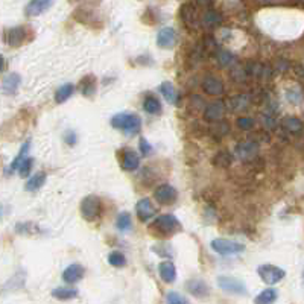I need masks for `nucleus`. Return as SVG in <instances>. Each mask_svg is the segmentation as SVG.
I'll list each match as a JSON object with an SVG mask.
<instances>
[{
	"instance_id": "1",
	"label": "nucleus",
	"mask_w": 304,
	"mask_h": 304,
	"mask_svg": "<svg viewBox=\"0 0 304 304\" xmlns=\"http://www.w3.org/2000/svg\"><path fill=\"white\" fill-rule=\"evenodd\" d=\"M111 126L116 130L123 131L126 136H136L140 133L142 128V119L134 113H120L113 116Z\"/></svg>"
},
{
	"instance_id": "2",
	"label": "nucleus",
	"mask_w": 304,
	"mask_h": 304,
	"mask_svg": "<svg viewBox=\"0 0 304 304\" xmlns=\"http://www.w3.org/2000/svg\"><path fill=\"white\" fill-rule=\"evenodd\" d=\"M151 228H152V231H155L157 234L170 236L181 230V224L172 213H164L154 219V222L151 224Z\"/></svg>"
},
{
	"instance_id": "3",
	"label": "nucleus",
	"mask_w": 304,
	"mask_h": 304,
	"mask_svg": "<svg viewBox=\"0 0 304 304\" xmlns=\"http://www.w3.org/2000/svg\"><path fill=\"white\" fill-rule=\"evenodd\" d=\"M81 215L87 222H94L102 215V202L94 195H88L81 202Z\"/></svg>"
},
{
	"instance_id": "4",
	"label": "nucleus",
	"mask_w": 304,
	"mask_h": 304,
	"mask_svg": "<svg viewBox=\"0 0 304 304\" xmlns=\"http://www.w3.org/2000/svg\"><path fill=\"white\" fill-rule=\"evenodd\" d=\"M210 246L215 252H218L221 256H234V254H240V252L245 251L243 243L230 240V239H222V237L213 239Z\"/></svg>"
},
{
	"instance_id": "5",
	"label": "nucleus",
	"mask_w": 304,
	"mask_h": 304,
	"mask_svg": "<svg viewBox=\"0 0 304 304\" xmlns=\"http://www.w3.org/2000/svg\"><path fill=\"white\" fill-rule=\"evenodd\" d=\"M218 286L227 292V294H233V295H246L248 289L242 280L231 275H219L218 277Z\"/></svg>"
},
{
	"instance_id": "6",
	"label": "nucleus",
	"mask_w": 304,
	"mask_h": 304,
	"mask_svg": "<svg viewBox=\"0 0 304 304\" xmlns=\"http://www.w3.org/2000/svg\"><path fill=\"white\" fill-rule=\"evenodd\" d=\"M257 274H259V277H260V280H262L263 283L269 285V286L277 285L278 282H282L283 278H285V275H286L285 269L278 268V266H275V265H269V263L260 265V266L257 268Z\"/></svg>"
},
{
	"instance_id": "7",
	"label": "nucleus",
	"mask_w": 304,
	"mask_h": 304,
	"mask_svg": "<svg viewBox=\"0 0 304 304\" xmlns=\"http://www.w3.org/2000/svg\"><path fill=\"white\" fill-rule=\"evenodd\" d=\"M154 198L161 206H172L176 198H178V193H176V189L172 187L170 184H160L154 192Z\"/></svg>"
},
{
	"instance_id": "8",
	"label": "nucleus",
	"mask_w": 304,
	"mask_h": 304,
	"mask_svg": "<svg viewBox=\"0 0 304 304\" xmlns=\"http://www.w3.org/2000/svg\"><path fill=\"white\" fill-rule=\"evenodd\" d=\"M180 15H181V20L186 24L187 29L195 31L199 26V17H198V12L192 3H184L180 9Z\"/></svg>"
},
{
	"instance_id": "9",
	"label": "nucleus",
	"mask_w": 304,
	"mask_h": 304,
	"mask_svg": "<svg viewBox=\"0 0 304 304\" xmlns=\"http://www.w3.org/2000/svg\"><path fill=\"white\" fill-rule=\"evenodd\" d=\"M26 28L23 26H15V28H9L6 32H5V41L8 46L11 47H18L24 43V40H26Z\"/></svg>"
},
{
	"instance_id": "10",
	"label": "nucleus",
	"mask_w": 304,
	"mask_h": 304,
	"mask_svg": "<svg viewBox=\"0 0 304 304\" xmlns=\"http://www.w3.org/2000/svg\"><path fill=\"white\" fill-rule=\"evenodd\" d=\"M259 151V145L252 140H245V142H240L236 149H234V154L237 155V158L240 160H249L252 158Z\"/></svg>"
},
{
	"instance_id": "11",
	"label": "nucleus",
	"mask_w": 304,
	"mask_h": 304,
	"mask_svg": "<svg viewBox=\"0 0 304 304\" xmlns=\"http://www.w3.org/2000/svg\"><path fill=\"white\" fill-rule=\"evenodd\" d=\"M136 212H137V216L142 222H148L149 219L155 218V207L149 198H143L137 202Z\"/></svg>"
},
{
	"instance_id": "12",
	"label": "nucleus",
	"mask_w": 304,
	"mask_h": 304,
	"mask_svg": "<svg viewBox=\"0 0 304 304\" xmlns=\"http://www.w3.org/2000/svg\"><path fill=\"white\" fill-rule=\"evenodd\" d=\"M225 102L221 99L215 100V102H210L206 110H204V119L209 120V122H218L222 119L224 113H225Z\"/></svg>"
},
{
	"instance_id": "13",
	"label": "nucleus",
	"mask_w": 304,
	"mask_h": 304,
	"mask_svg": "<svg viewBox=\"0 0 304 304\" xmlns=\"http://www.w3.org/2000/svg\"><path fill=\"white\" fill-rule=\"evenodd\" d=\"M85 274V269L82 265L79 263H72L70 266H67L63 272V280L69 285H75L78 283L79 280H82V277Z\"/></svg>"
},
{
	"instance_id": "14",
	"label": "nucleus",
	"mask_w": 304,
	"mask_h": 304,
	"mask_svg": "<svg viewBox=\"0 0 304 304\" xmlns=\"http://www.w3.org/2000/svg\"><path fill=\"white\" fill-rule=\"evenodd\" d=\"M202 90L209 96H221L224 93V82L216 76H206L202 79Z\"/></svg>"
},
{
	"instance_id": "15",
	"label": "nucleus",
	"mask_w": 304,
	"mask_h": 304,
	"mask_svg": "<svg viewBox=\"0 0 304 304\" xmlns=\"http://www.w3.org/2000/svg\"><path fill=\"white\" fill-rule=\"evenodd\" d=\"M157 44L161 49H172L176 44V32L172 28H163L157 34Z\"/></svg>"
},
{
	"instance_id": "16",
	"label": "nucleus",
	"mask_w": 304,
	"mask_h": 304,
	"mask_svg": "<svg viewBox=\"0 0 304 304\" xmlns=\"http://www.w3.org/2000/svg\"><path fill=\"white\" fill-rule=\"evenodd\" d=\"M52 5H54V0H31L24 12H26L28 17H37L46 12Z\"/></svg>"
},
{
	"instance_id": "17",
	"label": "nucleus",
	"mask_w": 304,
	"mask_h": 304,
	"mask_svg": "<svg viewBox=\"0 0 304 304\" xmlns=\"http://www.w3.org/2000/svg\"><path fill=\"white\" fill-rule=\"evenodd\" d=\"M186 289L196 298H204V297H209V294H210V289H209L207 283H204L202 280H198V278L189 280L186 283Z\"/></svg>"
},
{
	"instance_id": "18",
	"label": "nucleus",
	"mask_w": 304,
	"mask_h": 304,
	"mask_svg": "<svg viewBox=\"0 0 304 304\" xmlns=\"http://www.w3.org/2000/svg\"><path fill=\"white\" fill-rule=\"evenodd\" d=\"M158 274L164 283H173L176 280V268L170 260H164L158 265Z\"/></svg>"
},
{
	"instance_id": "19",
	"label": "nucleus",
	"mask_w": 304,
	"mask_h": 304,
	"mask_svg": "<svg viewBox=\"0 0 304 304\" xmlns=\"http://www.w3.org/2000/svg\"><path fill=\"white\" fill-rule=\"evenodd\" d=\"M139 166H140V158H139V155L136 154L134 151H131V149H125V151H123V155H122V167H123V170L133 172V170H136Z\"/></svg>"
},
{
	"instance_id": "20",
	"label": "nucleus",
	"mask_w": 304,
	"mask_h": 304,
	"mask_svg": "<svg viewBox=\"0 0 304 304\" xmlns=\"http://www.w3.org/2000/svg\"><path fill=\"white\" fill-rule=\"evenodd\" d=\"M221 21H222V17H221V14L216 12L215 9H207V11L204 12V15H202V18H201V24H202L204 28H207V29H215V28H218L219 24H221Z\"/></svg>"
},
{
	"instance_id": "21",
	"label": "nucleus",
	"mask_w": 304,
	"mask_h": 304,
	"mask_svg": "<svg viewBox=\"0 0 304 304\" xmlns=\"http://www.w3.org/2000/svg\"><path fill=\"white\" fill-rule=\"evenodd\" d=\"M20 82H21L20 75H17V73H9L6 78L3 79V82H2V91H3L5 94H14V93L18 90Z\"/></svg>"
},
{
	"instance_id": "22",
	"label": "nucleus",
	"mask_w": 304,
	"mask_h": 304,
	"mask_svg": "<svg viewBox=\"0 0 304 304\" xmlns=\"http://www.w3.org/2000/svg\"><path fill=\"white\" fill-rule=\"evenodd\" d=\"M79 90L85 97H91L96 93V78L93 75H87L79 82Z\"/></svg>"
},
{
	"instance_id": "23",
	"label": "nucleus",
	"mask_w": 304,
	"mask_h": 304,
	"mask_svg": "<svg viewBox=\"0 0 304 304\" xmlns=\"http://www.w3.org/2000/svg\"><path fill=\"white\" fill-rule=\"evenodd\" d=\"M277 298H278V292L274 288H268L254 298V304H274Z\"/></svg>"
},
{
	"instance_id": "24",
	"label": "nucleus",
	"mask_w": 304,
	"mask_h": 304,
	"mask_svg": "<svg viewBox=\"0 0 304 304\" xmlns=\"http://www.w3.org/2000/svg\"><path fill=\"white\" fill-rule=\"evenodd\" d=\"M29 146H31V140H26V142L23 143V146H21V149H20V152H18V155L14 158V161L11 163L9 169L6 170V173H12V172H15V170H18V166L21 164V161L28 157Z\"/></svg>"
},
{
	"instance_id": "25",
	"label": "nucleus",
	"mask_w": 304,
	"mask_h": 304,
	"mask_svg": "<svg viewBox=\"0 0 304 304\" xmlns=\"http://www.w3.org/2000/svg\"><path fill=\"white\" fill-rule=\"evenodd\" d=\"M52 297L57 298V300H61V301H67V300H72V298L78 297V289L67 288V286L55 288V289L52 291Z\"/></svg>"
},
{
	"instance_id": "26",
	"label": "nucleus",
	"mask_w": 304,
	"mask_h": 304,
	"mask_svg": "<svg viewBox=\"0 0 304 304\" xmlns=\"http://www.w3.org/2000/svg\"><path fill=\"white\" fill-rule=\"evenodd\" d=\"M143 108L146 113L149 114H160L161 113V104H160V100L155 97V96H152V94H148L143 100Z\"/></svg>"
},
{
	"instance_id": "27",
	"label": "nucleus",
	"mask_w": 304,
	"mask_h": 304,
	"mask_svg": "<svg viewBox=\"0 0 304 304\" xmlns=\"http://www.w3.org/2000/svg\"><path fill=\"white\" fill-rule=\"evenodd\" d=\"M160 91H161V94L164 96V99L167 100L169 104H172V105L176 104V100H178V93H176V88L173 87L172 82H169V81L163 82L160 85Z\"/></svg>"
},
{
	"instance_id": "28",
	"label": "nucleus",
	"mask_w": 304,
	"mask_h": 304,
	"mask_svg": "<svg viewBox=\"0 0 304 304\" xmlns=\"http://www.w3.org/2000/svg\"><path fill=\"white\" fill-rule=\"evenodd\" d=\"M282 125L283 128L288 130L289 133H294V134H298L300 131H303V122L295 117V116H288L282 120Z\"/></svg>"
},
{
	"instance_id": "29",
	"label": "nucleus",
	"mask_w": 304,
	"mask_h": 304,
	"mask_svg": "<svg viewBox=\"0 0 304 304\" xmlns=\"http://www.w3.org/2000/svg\"><path fill=\"white\" fill-rule=\"evenodd\" d=\"M46 183V173L44 172H38L35 175H32L31 178L26 183V190L28 192H37L38 189H41Z\"/></svg>"
},
{
	"instance_id": "30",
	"label": "nucleus",
	"mask_w": 304,
	"mask_h": 304,
	"mask_svg": "<svg viewBox=\"0 0 304 304\" xmlns=\"http://www.w3.org/2000/svg\"><path fill=\"white\" fill-rule=\"evenodd\" d=\"M73 90H75V87H73L72 84H64V85H61V87L57 90V93H55V102H57V104H64L66 100L73 94Z\"/></svg>"
},
{
	"instance_id": "31",
	"label": "nucleus",
	"mask_w": 304,
	"mask_h": 304,
	"mask_svg": "<svg viewBox=\"0 0 304 304\" xmlns=\"http://www.w3.org/2000/svg\"><path fill=\"white\" fill-rule=\"evenodd\" d=\"M233 161V155L228 151H219L213 158V164L218 167H228Z\"/></svg>"
},
{
	"instance_id": "32",
	"label": "nucleus",
	"mask_w": 304,
	"mask_h": 304,
	"mask_svg": "<svg viewBox=\"0 0 304 304\" xmlns=\"http://www.w3.org/2000/svg\"><path fill=\"white\" fill-rule=\"evenodd\" d=\"M116 225L120 231H128L131 225H133V221H131V215L126 213V212H122L117 215V219H116Z\"/></svg>"
},
{
	"instance_id": "33",
	"label": "nucleus",
	"mask_w": 304,
	"mask_h": 304,
	"mask_svg": "<svg viewBox=\"0 0 304 304\" xmlns=\"http://www.w3.org/2000/svg\"><path fill=\"white\" fill-rule=\"evenodd\" d=\"M108 263L114 268H123L126 265V257L120 251H113L108 256Z\"/></svg>"
},
{
	"instance_id": "34",
	"label": "nucleus",
	"mask_w": 304,
	"mask_h": 304,
	"mask_svg": "<svg viewBox=\"0 0 304 304\" xmlns=\"http://www.w3.org/2000/svg\"><path fill=\"white\" fill-rule=\"evenodd\" d=\"M166 300H167V304H190L189 300L178 292H169Z\"/></svg>"
},
{
	"instance_id": "35",
	"label": "nucleus",
	"mask_w": 304,
	"mask_h": 304,
	"mask_svg": "<svg viewBox=\"0 0 304 304\" xmlns=\"http://www.w3.org/2000/svg\"><path fill=\"white\" fill-rule=\"evenodd\" d=\"M32 164H34V160H32L31 157L24 158V160L21 161V164L18 166V173H20V176H28L29 172H31V169H32Z\"/></svg>"
},
{
	"instance_id": "36",
	"label": "nucleus",
	"mask_w": 304,
	"mask_h": 304,
	"mask_svg": "<svg viewBox=\"0 0 304 304\" xmlns=\"http://www.w3.org/2000/svg\"><path fill=\"white\" fill-rule=\"evenodd\" d=\"M245 105H246L245 99H243V97H240V96H237V97L231 99V100H230V104H228V107H230V110H231V111L243 110V108H245Z\"/></svg>"
},
{
	"instance_id": "37",
	"label": "nucleus",
	"mask_w": 304,
	"mask_h": 304,
	"mask_svg": "<svg viewBox=\"0 0 304 304\" xmlns=\"http://www.w3.org/2000/svg\"><path fill=\"white\" fill-rule=\"evenodd\" d=\"M252 125H254V122H252V119L251 117H239L237 119V126L240 130H249V128H252Z\"/></svg>"
},
{
	"instance_id": "38",
	"label": "nucleus",
	"mask_w": 304,
	"mask_h": 304,
	"mask_svg": "<svg viewBox=\"0 0 304 304\" xmlns=\"http://www.w3.org/2000/svg\"><path fill=\"white\" fill-rule=\"evenodd\" d=\"M151 151H152V146L148 143V140L146 139H140V152H142V154L148 155Z\"/></svg>"
},
{
	"instance_id": "39",
	"label": "nucleus",
	"mask_w": 304,
	"mask_h": 304,
	"mask_svg": "<svg viewBox=\"0 0 304 304\" xmlns=\"http://www.w3.org/2000/svg\"><path fill=\"white\" fill-rule=\"evenodd\" d=\"M195 3L201 8H206V9H210L212 6V0H195Z\"/></svg>"
},
{
	"instance_id": "40",
	"label": "nucleus",
	"mask_w": 304,
	"mask_h": 304,
	"mask_svg": "<svg viewBox=\"0 0 304 304\" xmlns=\"http://www.w3.org/2000/svg\"><path fill=\"white\" fill-rule=\"evenodd\" d=\"M3 66H5V60H3V57L0 55V72L3 70Z\"/></svg>"
},
{
	"instance_id": "41",
	"label": "nucleus",
	"mask_w": 304,
	"mask_h": 304,
	"mask_svg": "<svg viewBox=\"0 0 304 304\" xmlns=\"http://www.w3.org/2000/svg\"><path fill=\"white\" fill-rule=\"evenodd\" d=\"M0 218H2V206H0Z\"/></svg>"
},
{
	"instance_id": "42",
	"label": "nucleus",
	"mask_w": 304,
	"mask_h": 304,
	"mask_svg": "<svg viewBox=\"0 0 304 304\" xmlns=\"http://www.w3.org/2000/svg\"><path fill=\"white\" fill-rule=\"evenodd\" d=\"M303 277H304V272H303Z\"/></svg>"
}]
</instances>
